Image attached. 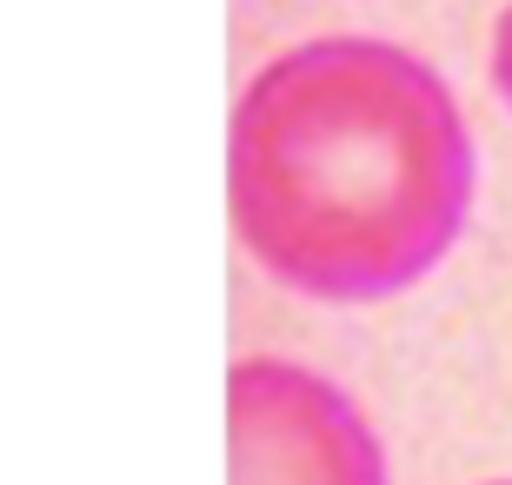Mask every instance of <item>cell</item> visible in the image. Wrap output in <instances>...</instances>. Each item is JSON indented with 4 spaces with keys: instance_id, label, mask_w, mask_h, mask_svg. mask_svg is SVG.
I'll return each mask as SVG.
<instances>
[{
    "instance_id": "obj_4",
    "label": "cell",
    "mask_w": 512,
    "mask_h": 485,
    "mask_svg": "<svg viewBox=\"0 0 512 485\" xmlns=\"http://www.w3.org/2000/svg\"><path fill=\"white\" fill-rule=\"evenodd\" d=\"M493 485H512V479H493Z\"/></svg>"
},
{
    "instance_id": "obj_3",
    "label": "cell",
    "mask_w": 512,
    "mask_h": 485,
    "mask_svg": "<svg viewBox=\"0 0 512 485\" xmlns=\"http://www.w3.org/2000/svg\"><path fill=\"white\" fill-rule=\"evenodd\" d=\"M486 74H493V94L506 100V113H512V0H506V14H499V27H493V54H486Z\"/></svg>"
},
{
    "instance_id": "obj_2",
    "label": "cell",
    "mask_w": 512,
    "mask_h": 485,
    "mask_svg": "<svg viewBox=\"0 0 512 485\" xmlns=\"http://www.w3.org/2000/svg\"><path fill=\"white\" fill-rule=\"evenodd\" d=\"M227 485H386V452L326 373L260 353L227 373Z\"/></svg>"
},
{
    "instance_id": "obj_1",
    "label": "cell",
    "mask_w": 512,
    "mask_h": 485,
    "mask_svg": "<svg viewBox=\"0 0 512 485\" xmlns=\"http://www.w3.org/2000/svg\"><path fill=\"white\" fill-rule=\"evenodd\" d=\"M233 240L286 293L373 306L419 286L466 233L473 133L453 87L399 40L286 47L227 120Z\"/></svg>"
}]
</instances>
